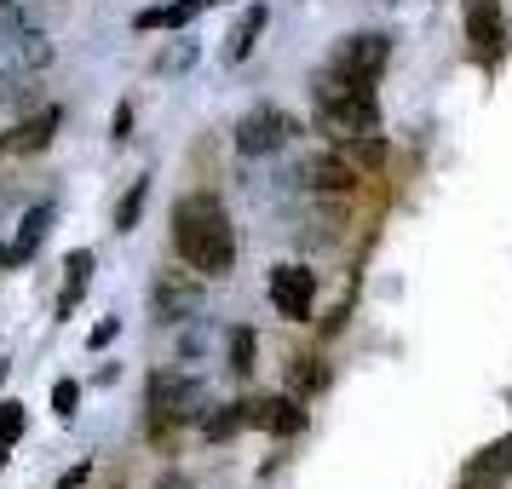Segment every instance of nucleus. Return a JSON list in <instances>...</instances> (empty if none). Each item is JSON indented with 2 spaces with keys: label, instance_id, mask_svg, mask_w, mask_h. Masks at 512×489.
I'll return each instance as SVG.
<instances>
[{
  "label": "nucleus",
  "instance_id": "412c9836",
  "mask_svg": "<svg viewBox=\"0 0 512 489\" xmlns=\"http://www.w3.org/2000/svg\"><path fill=\"white\" fill-rule=\"evenodd\" d=\"M190 64H196V41H167V47L150 58L156 75H179V70H190Z\"/></svg>",
  "mask_w": 512,
  "mask_h": 489
},
{
  "label": "nucleus",
  "instance_id": "20e7f679",
  "mask_svg": "<svg viewBox=\"0 0 512 489\" xmlns=\"http://www.w3.org/2000/svg\"><path fill=\"white\" fill-rule=\"evenodd\" d=\"M179 420H202V386L196 374L156 369L150 374V432H167Z\"/></svg>",
  "mask_w": 512,
  "mask_h": 489
},
{
  "label": "nucleus",
  "instance_id": "473e14b6",
  "mask_svg": "<svg viewBox=\"0 0 512 489\" xmlns=\"http://www.w3.org/2000/svg\"><path fill=\"white\" fill-rule=\"evenodd\" d=\"M0 386H6V363H0Z\"/></svg>",
  "mask_w": 512,
  "mask_h": 489
},
{
  "label": "nucleus",
  "instance_id": "7c9ffc66",
  "mask_svg": "<svg viewBox=\"0 0 512 489\" xmlns=\"http://www.w3.org/2000/svg\"><path fill=\"white\" fill-rule=\"evenodd\" d=\"M6 455H12V449H6V443H0V466H6Z\"/></svg>",
  "mask_w": 512,
  "mask_h": 489
},
{
  "label": "nucleus",
  "instance_id": "7ed1b4c3",
  "mask_svg": "<svg viewBox=\"0 0 512 489\" xmlns=\"http://www.w3.org/2000/svg\"><path fill=\"white\" fill-rule=\"evenodd\" d=\"M202 305H208V294H202V282L190 277V265H179V271H156L150 277V317L167 328H185L202 317Z\"/></svg>",
  "mask_w": 512,
  "mask_h": 489
},
{
  "label": "nucleus",
  "instance_id": "5701e85b",
  "mask_svg": "<svg viewBox=\"0 0 512 489\" xmlns=\"http://www.w3.org/2000/svg\"><path fill=\"white\" fill-rule=\"evenodd\" d=\"M202 351H208V328H202V317H196V323L179 334V363H196Z\"/></svg>",
  "mask_w": 512,
  "mask_h": 489
},
{
  "label": "nucleus",
  "instance_id": "4468645a",
  "mask_svg": "<svg viewBox=\"0 0 512 489\" xmlns=\"http://www.w3.org/2000/svg\"><path fill=\"white\" fill-rule=\"evenodd\" d=\"M47 225H52V202H35V208L24 213V225H18V242L6 248V271H18V265H29V259H35L41 236H47Z\"/></svg>",
  "mask_w": 512,
  "mask_h": 489
},
{
  "label": "nucleus",
  "instance_id": "423d86ee",
  "mask_svg": "<svg viewBox=\"0 0 512 489\" xmlns=\"http://www.w3.org/2000/svg\"><path fill=\"white\" fill-rule=\"evenodd\" d=\"M236 156H277L288 144L300 139V121L288 116V110H254V116L236 121Z\"/></svg>",
  "mask_w": 512,
  "mask_h": 489
},
{
  "label": "nucleus",
  "instance_id": "f03ea898",
  "mask_svg": "<svg viewBox=\"0 0 512 489\" xmlns=\"http://www.w3.org/2000/svg\"><path fill=\"white\" fill-rule=\"evenodd\" d=\"M311 98H317V133H334V139H357V133H380V104H374V87H357L346 75L323 70L311 75Z\"/></svg>",
  "mask_w": 512,
  "mask_h": 489
},
{
  "label": "nucleus",
  "instance_id": "c756f323",
  "mask_svg": "<svg viewBox=\"0 0 512 489\" xmlns=\"http://www.w3.org/2000/svg\"><path fill=\"white\" fill-rule=\"evenodd\" d=\"M156 489H196V484H190V472H179V466H173V472H162V478H156Z\"/></svg>",
  "mask_w": 512,
  "mask_h": 489
},
{
  "label": "nucleus",
  "instance_id": "1a4fd4ad",
  "mask_svg": "<svg viewBox=\"0 0 512 489\" xmlns=\"http://www.w3.org/2000/svg\"><path fill=\"white\" fill-rule=\"evenodd\" d=\"M271 305H277L288 323H311L317 271H305V265H277V271H271Z\"/></svg>",
  "mask_w": 512,
  "mask_h": 489
},
{
  "label": "nucleus",
  "instance_id": "aec40b11",
  "mask_svg": "<svg viewBox=\"0 0 512 489\" xmlns=\"http://www.w3.org/2000/svg\"><path fill=\"white\" fill-rule=\"evenodd\" d=\"M144 202H150V179H133L127 185V196L116 202V231H139V219H144Z\"/></svg>",
  "mask_w": 512,
  "mask_h": 489
},
{
  "label": "nucleus",
  "instance_id": "f8f14e48",
  "mask_svg": "<svg viewBox=\"0 0 512 489\" xmlns=\"http://www.w3.org/2000/svg\"><path fill=\"white\" fill-rule=\"evenodd\" d=\"M52 139H58V110H35L29 121H18V127L0 139V150H6V156H35V150H47Z\"/></svg>",
  "mask_w": 512,
  "mask_h": 489
},
{
  "label": "nucleus",
  "instance_id": "39448f33",
  "mask_svg": "<svg viewBox=\"0 0 512 489\" xmlns=\"http://www.w3.org/2000/svg\"><path fill=\"white\" fill-rule=\"evenodd\" d=\"M386 64H392V35H380V29H357V35H346V41L334 47V58H328V70L346 75V81H357V87H374V81L386 75Z\"/></svg>",
  "mask_w": 512,
  "mask_h": 489
},
{
  "label": "nucleus",
  "instance_id": "a878e982",
  "mask_svg": "<svg viewBox=\"0 0 512 489\" xmlns=\"http://www.w3.org/2000/svg\"><path fill=\"white\" fill-rule=\"evenodd\" d=\"M300 363V392H317V386H328V374L317 369V357H294Z\"/></svg>",
  "mask_w": 512,
  "mask_h": 489
},
{
  "label": "nucleus",
  "instance_id": "393cba45",
  "mask_svg": "<svg viewBox=\"0 0 512 489\" xmlns=\"http://www.w3.org/2000/svg\"><path fill=\"white\" fill-rule=\"evenodd\" d=\"M18 438H24V403H6V409H0V443L12 449Z\"/></svg>",
  "mask_w": 512,
  "mask_h": 489
},
{
  "label": "nucleus",
  "instance_id": "0eeeda50",
  "mask_svg": "<svg viewBox=\"0 0 512 489\" xmlns=\"http://www.w3.org/2000/svg\"><path fill=\"white\" fill-rule=\"evenodd\" d=\"M466 47H472V58L484 70H495L507 58V12H501V0H466Z\"/></svg>",
  "mask_w": 512,
  "mask_h": 489
},
{
  "label": "nucleus",
  "instance_id": "9b49d317",
  "mask_svg": "<svg viewBox=\"0 0 512 489\" xmlns=\"http://www.w3.org/2000/svg\"><path fill=\"white\" fill-rule=\"evenodd\" d=\"M512 472V438H495L489 449H478L472 461H466V478L461 489H501V478Z\"/></svg>",
  "mask_w": 512,
  "mask_h": 489
},
{
  "label": "nucleus",
  "instance_id": "6ab92c4d",
  "mask_svg": "<svg viewBox=\"0 0 512 489\" xmlns=\"http://www.w3.org/2000/svg\"><path fill=\"white\" fill-rule=\"evenodd\" d=\"M259 334L254 328H231V340H225V363H231V374H254L259 363Z\"/></svg>",
  "mask_w": 512,
  "mask_h": 489
},
{
  "label": "nucleus",
  "instance_id": "ddd939ff",
  "mask_svg": "<svg viewBox=\"0 0 512 489\" xmlns=\"http://www.w3.org/2000/svg\"><path fill=\"white\" fill-rule=\"evenodd\" d=\"M265 24H271V6L265 0H254V6H242V18L231 24V35H225V64H242L248 52L259 47V35H265Z\"/></svg>",
  "mask_w": 512,
  "mask_h": 489
},
{
  "label": "nucleus",
  "instance_id": "dca6fc26",
  "mask_svg": "<svg viewBox=\"0 0 512 489\" xmlns=\"http://www.w3.org/2000/svg\"><path fill=\"white\" fill-rule=\"evenodd\" d=\"M202 438L208 443H225V438H236L242 426H248V403H213V409H202Z\"/></svg>",
  "mask_w": 512,
  "mask_h": 489
},
{
  "label": "nucleus",
  "instance_id": "a211bd4d",
  "mask_svg": "<svg viewBox=\"0 0 512 489\" xmlns=\"http://www.w3.org/2000/svg\"><path fill=\"white\" fill-rule=\"evenodd\" d=\"M340 144H346L340 156H346L357 173H380V162H386V144L374 139V133H357V139H340Z\"/></svg>",
  "mask_w": 512,
  "mask_h": 489
},
{
  "label": "nucleus",
  "instance_id": "bb28decb",
  "mask_svg": "<svg viewBox=\"0 0 512 489\" xmlns=\"http://www.w3.org/2000/svg\"><path fill=\"white\" fill-rule=\"evenodd\" d=\"M110 139L127 144L133 139V104H116V121H110Z\"/></svg>",
  "mask_w": 512,
  "mask_h": 489
},
{
  "label": "nucleus",
  "instance_id": "4be33fe9",
  "mask_svg": "<svg viewBox=\"0 0 512 489\" xmlns=\"http://www.w3.org/2000/svg\"><path fill=\"white\" fill-rule=\"evenodd\" d=\"M35 24H41V12L29 0H0V35H18V29H35Z\"/></svg>",
  "mask_w": 512,
  "mask_h": 489
},
{
  "label": "nucleus",
  "instance_id": "f3484780",
  "mask_svg": "<svg viewBox=\"0 0 512 489\" xmlns=\"http://www.w3.org/2000/svg\"><path fill=\"white\" fill-rule=\"evenodd\" d=\"M87 277H93V248H75V254L64 259V294H58V317H70L75 305H81V288H87Z\"/></svg>",
  "mask_w": 512,
  "mask_h": 489
},
{
  "label": "nucleus",
  "instance_id": "c85d7f7f",
  "mask_svg": "<svg viewBox=\"0 0 512 489\" xmlns=\"http://www.w3.org/2000/svg\"><path fill=\"white\" fill-rule=\"evenodd\" d=\"M116 334H121V323H116V317H104V323H98L93 334H87V346H93V351H104L110 340H116Z\"/></svg>",
  "mask_w": 512,
  "mask_h": 489
},
{
  "label": "nucleus",
  "instance_id": "6e6552de",
  "mask_svg": "<svg viewBox=\"0 0 512 489\" xmlns=\"http://www.w3.org/2000/svg\"><path fill=\"white\" fill-rule=\"evenodd\" d=\"M288 179H294V190H311V196H351L363 173H357L340 150H317V156H305Z\"/></svg>",
  "mask_w": 512,
  "mask_h": 489
},
{
  "label": "nucleus",
  "instance_id": "cd10ccee",
  "mask_svg": "<svg viewBox=\"0 0 512 489\" xmlns=\"http://www.w3.org/2000/svg\"><path fill=\"white\" fill-rule=\"evenodd\" d=\"M24 75V64H18V52H12V41L0 35V81H18Z\"/></svg>",
  "mask_w": 512,
  "mask_h": 489
},
{
  "label": "nucleus",
  "instance_id": "b1692460",
  "mask_svg": "<svg viewBox=\"0 0 512 489\" xmlns=\"http://www.w3.org/2000/svg\"><path fill=\"white\" fill-rule=\"evenodd\" d=\"M75 403H81V386H75V380H52V415L70 420V415H75Z\"/></svg>",
  "mask_w": 512,
  "mask_h": 489
},
{
  "label": "nucleus",
  "instance_id": "9d476101",
  "mask_svg": "<svg viewBox=\"0 0 512 489\" xmlns=\"http://www.w3.org/2000/svg\"><path fill=\"white\" fill-rule=\"evenodd\" d=\"M248 426H259V432H271V438H294L305 426V409H300V397H254L248 403Z\"/></svg>",
  "mask_w": 512,
  "mask_h": 489
},
{
  "label": "nucleus",
  "instance_id": "2f4dec72",
  "mask_svg": "<svg viewBox=\"0 0 512 489\" xmlns=\"http://www.w3.org/2000/svg\"><path fill=\"white\" fill-rule=\"evenodd\" d=\"M0 271H6V248H0Z\"/></svg>",
  "mask_w": 512,
  "mask_h": 489
},
{
  "label": "nucleus",
  "instance_id": "f257e3e1",
  "mask_svg": "<svg viewBox=\"0 0 512 489\" xmlns=\"http://www.w3.org/2000/svg\"><path fill=\"white\" fill-rule=\"evenodd\" d=\"M173 248L202 277H225L236 265V225L213 190H185L173 202Z\"/></svg>",
  "mask_w": 512,
  "mask_h": 489
},
{
  "label": "nucleus",
  "instance_id": "2eb2a0df",
  "mask_svg": "<svg viewBox=\"0 0 512 489\" xmlns=\"http://www.w3.org/2000/svg\"><path fill=\"white\" fill-rule=\"evenodd\" d=\"M213 0H173V6H150L133 18V29H185L196 24V12H208Z\"/></svg>",
  "mask_w": 512,
  "mask_h": 489
}]
</instances>
